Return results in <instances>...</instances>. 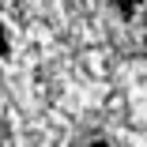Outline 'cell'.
Returning a JSON list of instances; mask_svg holds the SVG:
<instances>
[{"label": "cell", "instance_id": "3", "mask_svg": "<svg viewBox=\"0 0 147 147\" xmlns=\"http://www.w3.org/2000/svg\"><path fill=\"white\" fill-rule=\"evenodd\" d=\"M91 147H109V143H102V140H98V143H91Z\"/></svg>", "mask_w": 147, "mask_h": 147}, {"label": "cell", "instance_id": "1", "mask_svg": "<svg viewBox=\"0 0 147 147\" xmlns=\"http://www.w3.org/2000/svg\"><path fill=\"white\" fill-rule=\"evenodd\" d=\"M140 8H143V0H117V11H121L125 19H136Z\"/></svg>", "mask_w": 147, "mask_h": 147}, {"label": "cell", "instance_id": "2", "mask_svg": "<svg viewBox=\"0 0 147 147\" xmlns=\"http://www.w3.org/2000/svg\"><path fill=\"white\" fill-rule=\"evenodd\" d=\"M0 57H11V42H8V30H4V23H0Z\"/></svg>", "mask_w": 147, "mask_h": 147}, {"label": "cell", "instance_id": "4", "mask_svg": "<svg viewBox=\"0 0 147 147\" xmlns=\"http://www.w3.org/2000/svg\"><path fill=\"white\" fill-rule=\"evenodd\" d=\"M143 49H147V38H143Z\"/></svg>", "mask_w": 147, "mask_h": 147}]
</instances>
